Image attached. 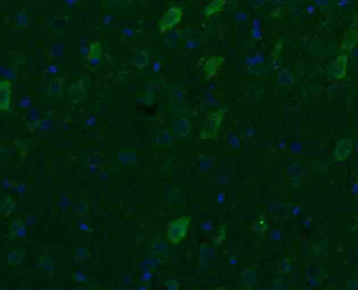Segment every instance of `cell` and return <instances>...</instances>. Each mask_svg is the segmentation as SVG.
I'll use <instances>...</instances> for the list:
<instances>
[{
    "instance_id": "obj_1",
    "label": "cell",
    "mask_w": 358,
    "mask_h": 290,
    "mask_svg": "<svg viewBox=\"0 0 358 290\" xmlns=\"http://www.w3.org/2000/svg\"><path fill=\"white\" fill-rule=\"evenodd\" d=\"M11 93V83L9 81H1L0 82V110H8L10 104Z\"/></svg>"
},
{
    "instance_id": "obj_2",
    "label": "cell",
    "mask_w": 358,
    "mask_h": 290,
    "mask_svg": "<svg viewBox=\"0 0 358 290\" xmlns=\"http://www.w3.org/2000/svg\"><path fill=\"white\" fill-rule=\"evenodd\" d=\"M79 228H80V229H81L82 230H89V225L85 224V223H82V224H81V225H80Z\"/></svg>"
},
{
    "instance_id": "obj_3",
    "label": "cell",
    "mask_w": 358,
    "mask_h": 290,
    "mask_svg": "<svg viewBox=\"0 0 358 290\" xmlns=\"http://www.w3.org/2000/svg\"><path fill=\"white\" fill-rule=\"evenodd\" d=\"M151 277H152V275H151V273H147L146 275H144V278L145 280H150L151 278Z\"/></svg>"
},
{
    "instance_id": "obj_4",
    "label": "cell",
    "mask_w": 358,
    "mask_h": 290,
    "mask_svg": "<svg viewBox=\"0 0 358 290\" xmlns=\"http://www.w3.org/2000/svg\"><path fill=\"white\" fill-rule=\"evenodd\" d=\"M76 279L79 280H83L86 279V277L83 276V275H79V276L77 277V278H76Z\"/></svg>"
}]
</instances>
